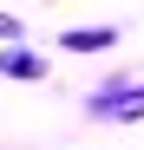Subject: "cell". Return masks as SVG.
Returning <instances> with one entry per match:
<instances>
[{"label": "cell", "mask_w": 144, "mask_h": 150, "mask_svg": "<svg viewBox=\"0 0 144 150\" xmlns=\"http://www.w3.org/2000/svg\"><path fill=\"white\" fill-rule=\"evenodd\" d=\"M0 72H13V79H46V59H33V52H7Z\"/></svg>", "instance_id": "1"}, {"label": "cell", "mask_w": 144, "mask_h": 150, "mask_svg": "<svg viewBox=\"0 0 144 150\" xmlns=\"http://www.w3.org/2000/svg\"><path fill=\"white\" fill-rule=\"evenodd\" d=\"M0 39H20V20H7V13H0Z\"/></svg>", "instance_id": "3"}, {"label": "cell", "mask_w": 144, "mask_h": 150, "mask_svg": "<svg viewBox=\"0 0 144 150\" xmlns=\"http://www.w3.org/2000/svg\"><path fill=\"white\" fill-rule=\"evenodd\" d=\"M66 46H79V52H85V46H111V26H92V33H66Z\"/></svg>", "instance_id": "2"}]
</instances>
